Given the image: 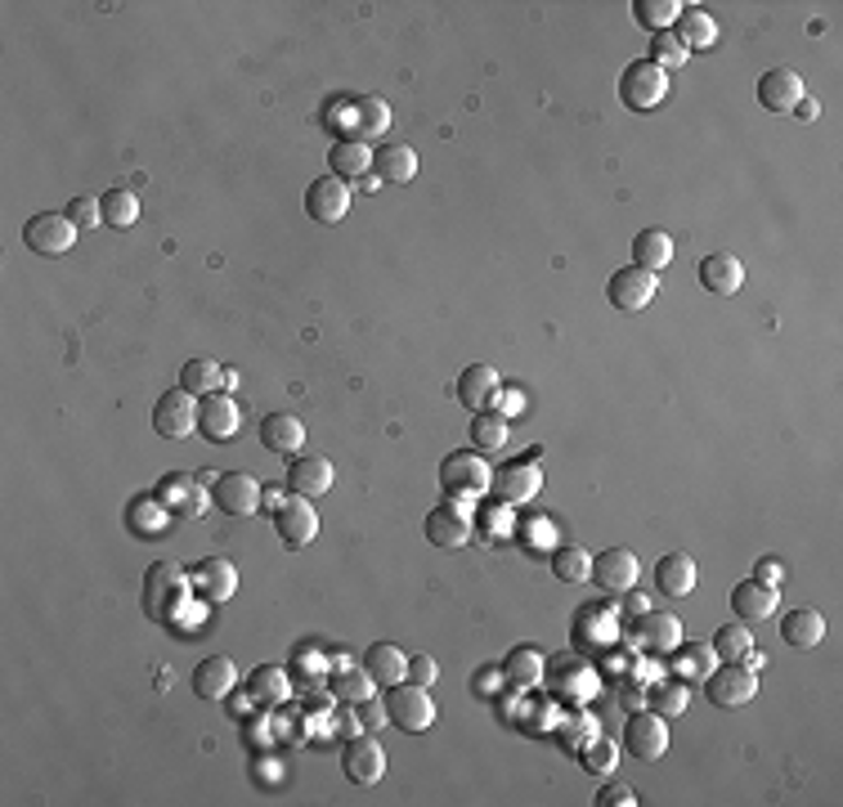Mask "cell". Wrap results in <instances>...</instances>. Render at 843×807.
Instances as JSON below:
<instances>
[{
  "instance_id": "obj_1",
  "label": "cell",
  "mask_w": 843,
  "mask_h": 807,
  "mask_svg": "<svg viewBox=\"0 0 843 807\" xmlns=\"http://www.w3.org/2000/svg\"><path fill=\"white\" fill-rule=\"evenodd\" d=\"M386 718L391 727L417 736L436 727V700H431V687H417V682H400V687H386Z\"/></svg>"
},
{
  "instance_id": "obj_2",
  "label": "cell",
  "mask_w": 843,
  "mask_h": 807,
  "mask_svg": "<svg viewBox=\"0 0 843 807\" xmlns=\"http://www.w3.org/2000/svg\"><path fill=\"white\" fill-rule=\"evenodd\" d=\"M23 243H27V252H36V256H45V261L68 256V252L77 247V224L68 220V211H41V216L27 220Z\"/></svg>"
},
{
  "instance_id": "obj_3",
  "label": "cell",
  "mask_w": 843,
  "mask_h": 807,
  "mask_svg": "<svg viewBox=\"0 0 843 807\" xmlns=\"http://www.w3.org/2000/svg\"><path fill=\"white\" fill-rule=\"evenodd\" d=\"M665 94H669V72H660L650 59H637V64L624 68V77H620V100H624V108L650 113V108L665 104Z\"/></svg>"
},
{
  "instance_id": "obj_4",
  "label": "cell",
  "mask_w": 843,
  "mask_h": 807,
  "mask_svg": "<svg viewBox=\"0 0 843 807\" xmlns=\"http://www.w3.org/2000/svg\"><path fill=\"white\" fill-rule=\"evenodd\" d=\"M489 481H494V466L476 449L472 453H449L440 462V485L453 498H481V494H489Z\"/></svg>"
},
{
  "instance_id": "obj_5",
  "label": "cell",
  "mask_w": 843,
  "mask_h": 807,
  "mask_svg": "<svg viewBox=\"0 0 843 807\" xmlns=\"http://www.w3.org/2000/svg\"><path fill=\"white\" fill-rule=\"evenodd\" d=\"M705 687H709V700L718 708H744L749 700L759 695V673L749 669L744 659H723L718 669H709Z\"/></svg>"
},
{
  "instance_id": "obj_6",
  "label": "cell",
  "mask_w": 843,
  "mask_h": 807,
  "mask_svg": "<svg viewBox=\"0 0 843 807\" xmlns=\"http://www.w3.org/2000/svg\"><path fill=\"white\" fill-rule=\"evenodd\" d=\"M198 395L189 391H166L158 404H153V431L162 440H189L198 431Z\"/></svg>"
},
{
  "instance_id": "obj_7",
  "label": "cell",
  "mask_w": 843,
  "mask_h": 807,
  "mask_svg": "<svg viewBox=\"0 0 843 807\" xmlns=\"http://www.w3.org/2000/svg\"><path fill=\"white\" fill-rule=\"evenodd\" d=\"M274 530H278V539H284V547H305V543H314V534H319L314 498H301V494L284 498V503L274 507Z\"/></svg>"
},
{
  "instance_id": "obj_8",
  "label": "cell",
  "mask_w": 843,
  "mask_h": 807,
  "mask_svg": "<svg viewBox=\"0 0 843 807\" xmlns=\"http://www.w3.org/2000/svg\"><path fill=\"white\" fill-rule=\"evenodd\" d=\"M261 494L265 489L256 485V476H247V471H220L211 481V503L224 516H252L261 507Z\"/></svg>"
},
{
  "instance_id": "obj_9",
  "label": "cell",
  "mask_w": 843,
  "mask_h": 807,
  "mask_svg": "<svg viewBox=\"0 0 843 807\" xmlns=\"http://www.w3.org/2000/svg\"><path fill=\"white\" fill-rule=\"evenodd\" d=\"M305 211L314 224H342L350 216V184L337 175H319L305 188Z\"/></svg>"
},
{
  "instance_id": "obj_10",
  "label": "cell",
  "mask_w": 843,
  "mask_h": 807,
  "mask_svg": "<svg viewBox=\"0 0 843 807\" xmlns=\"http://www.w3.org/2000/svg\"><path fill=\"white\" fill-rule=\"evenodd\" d=\"M624 749L637 758V763H660L669 753V727L660 714H633L624 723Z\"/></svg>"
},
{
  "instance_id": "obj_11",
  "label": "cell",
  "mask_w": 843,
  "mask_h": 807,
  "mask_svg": "<svg viewBox=\"0 0 843 807\" xmlns=\"http://www.w3.org/2000/svg\"><path fill=\"white\" fill-rule=\"evenodd\" d=\"M198 431L207 436V440H216V445H229L233 436L243 431V404L233 400V395H203V404H198Z\"/></svg>"
},
{
  "instance_id": "obj_12",
  "label": "cell",
  "mask_w": 843,
  "mask_h": 807,
  "mask_svg": "<svg viewBox=\"0 0 843 807\" xmlns=\"http://www.w3.org/2000/svg\"><path fill=\"white\" fill-rule=\"evenodd\" d=\"M342 772H346L355 785H378V781L386 776V749H382V740L350 736L346 749H342Z\"/></svg>"
},
{
  "instance_id": "obj_13",
  "label": "cell",
  "mask_w": 843,
  "mask_h": 807,
  "mask_svg": "<svg viewBox=\"0 0 843 807\" xmlns=\"http://www.w3.org/2000/svg\"><path fill=\"white\" fill-rule=\"evenodd\" d=\"M605 297H611L615 310L624 314H637L655 301V274L650 269H637V265H624L611 274V283H605Z\"/></svg>"
},
{
  "instance_id": "obj_14",
  "label": "cell",
  "mask_w": 843,
  "mask_h": 807,
  "mask_svg": "<svg viewBox=\"0 0 843 807\" xmlns=\"http://www.w3.org/2000/svg\"><path fill=\"white\" fill-rule=\"evenodd\" d=\"M592 579H597L605 592L624 597V592H633L637 579H642V561H637V552H628V547H611V552L592 556Z\"/></svg>"
},
{
  "instance_id": "obj_15",
  "label": "cell",
  "mask_w": 843,
  "mask_h": 807,
  "mask_svg": "<svg viewBox=\"0 0 843 807\" xmlns=\"http://www.w3.org/2000/svg\"><path fill=\"white\" fill-rule=\"evenodd\" d=\"M489 489L498 494V503L517 507V503H530V498L543 489V476H539V466H534L530 458H526V462H507V466L494 471Z\"/></svg>"
},
{
  "instance_id": "obj_16",
  "label": "cell",
  "mask_w": 843,
  "mask_h": 807,
  "mask_svg": "<svg viewBox=\"0 0 843 807\" xmlns=\"http://www.w3.org/2000/svg\"><path fill=\"white\" fill-rule=\"evenodd\" d=\"M804 77L794 72V68H772V72H763V81H759V104L767 108V113H794V104L804 100Z\"/></svg>"
},
{
  "instance_id": "obj_17",
  "label": "cell",
  "mask_w": 843,
  "mask_h": 807,
  "mask_svg": "<svg viewBox=\"0 0 843 807\" xmlns=\"http://www.w3.org/2000/svg\"><path fill=\"white\" fill-rule=\"evenodd\" d=\"M333 481H337V471L323 453H305V458H297L288 466V489L301 494V498H323L327 489H333Z\"/></svg>"
},
{
  "instance_id": "obj_18",
  "label": "cell",
  "mask_w": 843,
  "mask_h": 807,
  "mask_svg": "<svg viewBox=\"0 0 843 807\" xmlns=\"http://www.w3.org/2000/svg\"><path fill=\"white\" fill-rule=\"evenodd\" d=\"M781 606V592L772 584H759V579H744L731 588V610H736V620L744 624H759V620H772Z\"/></svg>"
},
{
  "instance_id": "obj_19",
  "label": "cell",
  "mask_w": 843,
  "mask_h": 807,
  "mask_svg": "<svg viewBox=\"0 0 843 807\" xmlns=\"http://www.w3.org/2000/svg\"><path fill=\"white\" fill-rule=\"evenodd\" d=\"M700 283H705L709 297H736L744 288V261H736L731 252H714L700 261Z\"/></svg>"
},
{
  "instance_id": "obj_20",
  "label": "cell",
  "mask_w": 843,
  "mask_h": 807,
  "mask_svg": "<svg viewBox=\"0 0 843 807\" xmlns=\"http://www.w3.org/2000/svg\"><path fill=\"white\" fill-rule=\"evenodd\" d=\"M427 539L436 547H444V552H458V547H466V539H472V520L462 516V507L444 503V507H436L427 516Z\"/></svg>"
},
{
  "instance_id": "obj_21",
  "label": "cell",
  "mask_w": 843,
  "mask_h": 807,
  "mask_svg": "<svg viewBox=\"0 0 843 807\" xmlns=\"http://www.w3.org/2000/svg\"><path fill=\"white\" fill-rule=\"evenodd\" d=\"M233 687H239V664H233L229 655H207L194 669V691L203 700H224Z\"/></svg>"
},
{
  "instance_id": "obj_22",
  "label": "cell",
  "mask_w": 843,
  "mask_h": 807,
  "mask_svg": "<svg viewBox=\"0 0 843 807\" xmlns=\"http://www.w3.org/2000/svg\"><path fill=\"white\" fill-rule=\"evenodd\" d=\"M498 391H503V382H498V372L489 364H472V368H462V377H458V400L472 413L489 408L498 400Z\"/></svg>"
},
{
  "instance_id": "obj_23",
  "label": "cell",
  "mask_w": 843,
  "mask_h": 807,
  "mask_svg": "<svg viewBox=\"0 0 843 807\" xmlns=\"http://www.w3.org/2000/svg\"><path fill=\"white\" fill-rule=\"evenodd\" d=\"M363 669L378 687H400L408 678V655L395 642H378V646L363 650Z\"/></svg>"
},
{
  "instance_id": "obj_24",
  "label": "cell",
  "mask_w": 843,
  "mask_h": 807,
  "mask_svg": "<svg viewBox=\"0 0 843 807\" xmlns=\"http://www.w3.org/2000/svg\"><path fill=\"white\" fill-rule=\"evenodd\" d=\"M158 503L171 507L175 516H203V507H207V481H194V476H166L162 489H158Z\"/></svg>"
},
{
  "instance_id": "obj_25",
  "label": "cell",
  "mask_w": 843,
  "mask_h": 807,
  "mask_svg": "<svg viewBox=\"0 0 843 807\" xmlns=\"http://www.w3.org/2000/svg\"><path fill=\"white\" fill-rule=\"evenodd\" d=\"M261 445L269 453H301L305 445V422L297 413H269L261 422Z\"/></svg>"
},
{
  "instance_id": "obj_26",
  "label": "cell",
  "mask_w": 843,
  "mask_h": 807,
  "mask_svg": "<svg viewBox=\"0 0 843 807\" xmlns=\"http://www.w3.org/2000/svg\"><path fill=\"white\" fill-rule=\"evenodd\" d=\"M194 579H198V592L207 601H229L233 592H239V569H233V561H224V556H207L194 569Z\"/></svg>"
},
{
  "instance_id": "obj_27",
  "label": "cell",
  "mask_w": 843,
  "mask_h": 807,
  "mask_svg": "<svg viewBox=\"0 0 843 807\" xmlns=\"http://www.w3.org/2000/svg\"><path fill=\"white\" fill-rule=\"evenodd\" d=\"M633 265H637V269H650V274H660V269L673 265V239H669L660 224L642 229L637 239H633Z\"/></svg>"
},
{
  "instance_id": "obj_28",
  "label": "cell",
  "mask_w": 843,
  "mask_h": 807,
  "mask_svg": "<svg viewBox=\"0 0 843 807\" xmlns=\"http://www.w3.org/2000/svg\"><path fill=\"white\" fill-rule=\"evenodd\" d=\"M372 175L382 184H408L417 175V153L408 145H382L372 149Z\"/></svg>"
},
{
  "instance_id": "obj_29",
  "label": "cell",
  "mask_w": 843,
  "mask_h": 807,
  "mask_svg": "<svg viewBox=\"0 0 843 807\" xmlns=\"http://www.w3.org/2000/svg\"><path fill=\"white\" fill-rule=\"evenodd\" d=\"M821 637H825V620L817 610H789L781 620V642L794 650H817Z\"/></svg>"
},
{
  "instance_id": "obj_30",
  "label": "cell",
  "mask_w": 843,
  "mask_h": 807,
  "mask_svg": "<svg viewBox=\"0 0 843 807\" xmlns=\"http://www.w3.org/2000/svg\"><path fill=\"white\" fill-rule=\"evenodd\" d=\"M503 678L517 691H534L543 682V650L539 646H517L503 659Z\"/></svg>"
},
{
  "instance_id": "obj_31",
  "label": "cell",
  "mask_w": 843,
  "mask_h": 807,
  "mask_svg": "<svg viewBox=\"0 0 843 807\" xmlns=\"http://www.w3.org/2000/svg\"><path fill=\"white\" fill-rule=\"evenodd\" d=\"M655 588L669 592V597H686L695 588V561L686 552H669L655 565Z\"/></svg>"
},
{
  "instance_id": "obj_32",
  "label": "cell",
  "mask_w": 843,
  "mask_h": 807,
  "mask_svg": "<svg viewBox=\"0 0 843 807\" xmlns=\"http://www.w3.org/2000/svg\"><path fill=\"white\" fill-rule=\"evenodd\" d=\"M637 642L646 650L669 655L673 646H682V620H678V614H646L642 629H637Z\"/></svg>"
},
{
  "instance_id": "obj_33",
  "label": "cell",
  "mask_w": 843,
  "mask_h": 807,
  "mask_svg": "<svg viewBox=\"0 0 843 807\" xmlns=\"http://www.w3.org/2000/svg\"><path fill=\"white\" fill-rule=\"evenodd\" d=\"M673 32H678V41L686 45L691 55H695V50H709V45L718 41V23H714V14H709V10H691V5L682 10V19H678V27H673Z\"/></svg>"
},
{
  "instance_id": "obj_34",
  "label": "cell",
  "mask_w": 843,
  "mask_h": 807,
  "mask_svg": "<svg viewBox=\"0 0 843 807\" xmlns=\"http://www.w3.org/2000/svg\"><path fill=\"white\" fill-rule=\"evenodd\" d=\"M327 158H333V175L337 180H363L368 171H372V149L363 145V139H342V145L333 149V153H327Z\"/></svg>"
},
{
  "instance_id": "obj_35",
  "label": "cell",
  "mask_w": 843,
  "mask_h": 807,
  "mask_svg": "<svg viewBox=\"0 0 843 807\" xmlns=\"http://www.w3.org/2000/svg\"><path fill=\"white\" fill-rule=\"evenodd\" d=\"M216 387H224V368L216 359H189L180 368V391H189V395H216Z\"/></svg>"
},
{
  "instance_id": "obj_36",
  "label": "cell",
  "mask_w": 843,
  "mask_h": 807,
  "mask_svg": "<svg viewBox=\"0 0 843 807\" xmlns=\"http://www.w3.org/2000/svg\"><path fill=\"white\" fill-rule=\"evenodd\" d=\"M247 691H252V700H261V704H284V700L292 695V678L278 669V664H261V669L247 678Z\"/></svg>"
},
{
  "instance_id": "obj_37",
  "label": "cell",
  "mask_w": 843,
  "mask_h": 807,
  "mask_svg": "<svg viewBox=\"0 0 843 807\" xmlns=\"http://www.w3.org/2000/svg\"><path fill=\"white\" fill-rule=\"evenodd\" d=\"M552 575L566 579V584H588L592 579V552L579 547V543H566L552 552Z\"/></svg>"
},
{
  "instance_id": "obj_38",
  "label": "cell",
  "mask_w": 843,
  "mask_h": 807,
  "mask_svg": "<svg viewBox=\"0 0 843 807\" xmlns=\"http://www.w3.org/2000/svg\"><path fill=\"white\" fill-rule=\"evenodd\" d=\"M466 436H472L476 453H494V449L507 445V417L494 413V408H481V413H472V431Z\"/></svg>"
},
{
  "instance_id": "obj_39",
  "label": "cell",
  "mask_w": 843,
  "mask_h": 807,
  "mask_svg": "<svg viewBox=\"0 0 843 807\" xmlns=\"http://www.w3.org/2000/svg\"><path fill=\"white\" fill-rule=\"evenodd\" d=\"M682 10H686V5H678V0H633L637 23L650 27V32H673L678 19H682Z\"/></svg>"
},
{
  "instance_id": "obj_40",
  "label": "cell",
  "mask_w": 843,
  "mask_h": 807,
  "mask_svg": "<svg viewBox=\"0 0 843 807\" xmlns=\"http://www.w3.org/2000/svg\"><path fill=\"white\" fill-rule=\"evenodd\" d=\"M669 655H673V673H678V682H705L709 669H714L709 646H673Z\"/></svg>"
},
{
  "instance_id": "obj_41",
  "label": "cell",
  "mask_w": 843,
  "mask_h": 807,
  "mask_svg": "<svg viewBox=\"0 0 843 807\" xmlns=\"http://www.w3.org/2000/svg\"><path fill=\"white\" fill-rule=\"evenodd\" d=\"M100 211H104V224H108V229H135V220H139V198L130 194V188H108V194L100 198Z\"/></svg>"
},
{
  "instance_id": "obj_42",
  "label": "cell",
  "mask_w": 843,
  "mask_h": 807,
  "mask_svg": "<svg viewBox=\"0 0 843 807\" xmlns=\"http://www.w3.org/2000/svg\"><path fill=\"white\" fill-rule=\"evenodd\" d=\"M355 130H359L363 145L368 139H382L391 130V104L386 100H359L355 104Z\"/></svg>"
},
{
  "instance_id": "obj_43",
  "label": "cell",
  "mask_w": 843,
  "mask_h": 807,
  "mask_svg": "<svg viewBox=\"0 0 843 807\" xmlns=\"http://www.w3.org/2000/svg\"><path fill=\"white\" fill-rule=\"evenodd\" d=\"M749 650H754V629H749L744 620L723 624V629L714 633V655H718V659H744Z\"/></svg>"
},
{
  "instance_id": "obj_44",
  "label": "cell",
  "mask_w": 843,
  "mask_h": 807,
  "mask_svg": "<svg viewBox=\"0 0 843 807\" xmlns=\"http://www.w3.org/2000/svg\"><path fill=\"white\" fill-rule=\"evenodd\" d=\"M686 59H691V50L678 41V32H655V41H650V64L655 68L678 72V68H686Z\"/></svg>"
},
{
  "instance_id": "obj_45",
  "label": "cell",
  "mask_w": 843,
  "mask_h": 807,
  "mask_svg": "<svg viewBox=\"0 0 843 807\" xmlns=\"http://www.w3.org/2000/svg\"><path fill=\"white\" fill-rule=\"evenodd\" d=\"M686 682H660V687H650V714H660L665 723L669 718H682L686 714Z\"/></svg>"
},
{
  "instance_id": "obj_46",
  "label": "cell",
  "mask_w": 843,
  "mask_h": 807,
  "mask_svg": "<svg viewBox=\"0 0 843 807\" xmlns=\"http://www.w3.org/2000/svg\"><path fill=\"white\" fill-rule=\"evenodd\" d=\"M372 687H378V682L368 678V669H342V673L333 678V695L346 700V704H363V700L372 695Z\"/></svg>"
},
{
  "instance_id": "obj_47",
  "label": "cell",
  "mask_w": 843,
  "mask_h": 807,
  "mask_svg": "<svg viewBox=\"0 0 843 807\" xmlns=\"http://www.w3.org/2000/svg\"><path fill=\"white\" fill-rule=\"evenodd\" d=\"M584 768H588L592 776H611V772H615V745H611V740H597V745L584 753Z\"/></svg>"
},
{
  "instance_id": "obj_48",
  "label": "cell",
  "mask_w": 843,
  "mask_h": 807,
  "mask_svg": "<svg viewBox=\"0 0 843 807\" xmlns=\"http://www.w3.org/2000/svg\"><path fill=\"white\" fill-rule=\"evenodd\" d=\"M68 220H72L77 229H95V224L104 220L100 198H72V203H68Z\"/></svg>"
},
{
  "instance_id": "obj_49",
  "label": "cell",
  "mask_w": 843,
  "mask_h": 807,
  "mask_svg": "<svg viewBox=\"0 0 843 807\" xmlns=\"http://www.w3.org/2000/svg\"><path fill=\"white\" fill-rule=\"evenodd\" d=\"M408 678H413L417 687H436L440 664H436L431 655H408Z\"/></svg>"
},
{
  "instance_id": "obj_50",
  "label": "cell",
  "mask_w": 843,
  "mask_h": 807,
  "mask_svg": "<svg viewBox=\"0 0 843 807\" xmlns=\"http://www.w3.org/2000/svg\"><path fill=\"white\" fill-rule=\"evenodd\" d=\"M359 723H363L368 731H378V727H386V723H391V718H386V700H372V695H368V700L359 704Z\"/></svg>"
},
{
  "instance_id": "obj_51",
  "label": "cell",
  "mask_w": 843,
  "mask_h": 807,
  "mask_svg": "<svg viewBox=\"0 0 843 807\" xmlns=\"http://www.w3.org/2000/svg\"><path fill=\"white\" fill-rule=\"evenodd\" d=\"M503 682H507V678H503V669H481L472 687H476V695H498V687H503Z\"/></svg>"
},
{
  "instance_id": "obj_52",
  "label": "cell",
  "mask_w": 843,
  "mask_h": 807,
  "mask_svg": "<svg viewBox=\"0 0 843 807\" xmlns=\"http://www.w3.org/2000/svg\"><path fill=\"white\" fill-rule=\"evenodd\" d=\"M754 579L776 588V584L785 579V565H781V561H772V556H763V561H759V569H754Z\"/></svg>"
},
{
  "instance_id": "obj_53",
  "label": "cell",
  "mask_w": 843,
  "mask_h": 807,
  "mask_svg": "<svg viewBox=\"0 0 843 807\" xmlns=\"http://www.w3.org/2000/svg\"><path fill=\"white\" fill-rule=\"evenodd\" d=\"M601 803H605V807H628V803H637V798H633V789L615 785V789H605V794H601Z\"/></svg>"
},
{
  "instance_id": "obj_54",
  "label": "cell",
  "mask_w": 843,
  "mask_h": 807,
  "mask_svg": "<svg viewBox=\"0 0 843 807\" xmlns=\"http://www.w3.org/2000/svg\"><path fill=\"white\" fill-rule=\"evenodd\" d=\"M817 113H821V104H817V100H808V94H804L799 104H794V117H799V122H812Z\"/></svg>"
},
{
  "instance_id": "obj_55",
  "label": "cell",
  "mask_w": 843,
  "mask_h": 807,
  "mask_svg": "<svg viewBox=\"0 0 843 807\" xmlns=\"http://www.w3.org/2000/svg\"><path fill=\"white\" fill-rule=\"evenodd\" d=\"M521 408H526L521 391H507V395H503V417H507V413H521Z\"/></svg>"
},
{
  "instance_id": "obj_56",
  "label": "cell",
  "mask_w": 843,
  "mask_h": 807,
  "mask_svg": "<svg viewBox=\"0 0 843 807\" xmlns=\"http://www.w3.org/2000/svg\"><path fill=\"white\" fill-rule=\"evenodd\" d=\"M359 188H363V194H378V188H382V180H378V175H372V171H368V175L359 180Z\"/></svg>"
},
{
  "instance_id": "obj_57",
  "label": "cell",
  "mask_w": 843,
  "mask_h": 807,
  "mask_svg": "<svg viewBox=\"0 0 843 807\" xmlns=\"http://www.w3.org/2000/svg\"><path fill=\"white\" fill-rule=\"evenodd\" d=\"M624 597H628V606H633L637 614H646V597H642V592H624Z\"/></svg>"
}]
</instances>
